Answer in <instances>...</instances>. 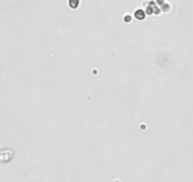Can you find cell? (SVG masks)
Returning <instances> with one entry per match:
<instances>
[{
  "mask_svg": "<svg viewBox=\"0 0 193 182\" xmlns=\"http://www.w3.org/2000/svg\"><path fill=\"white\" fill-rule=\"evenodd\" d=\"M134 16H136L138 20H143L145 18V12L142 10H137L136 11V14H134Z\"/></svg>",
  "mask_w": 193,
  "mask_h": 182,
  "instance_id": "1",
  "label": "cell"
},
{
  "mask_svg": "<svg viewBox=\"0 0 193 182\" xmlns=\"http://www.w3.org/2000/svg\"><path fill=\"white\" fill-rule=\"evenodd\" d=\"M80 4V0H69V6L72 9H77Z\"/></svg>",
  "mask_w": 193,
  "mask_h": 182,
  "instance_id": "2",
  "label": "cell"
},
{
  "mask_svg": "<svg viewBox=\"0 0 193 182\" xmlns=\"http://www.w3.org/2000/svg\"><path fill=\"white\" fill-rule=\"evenodd\" d=\"M131 20H132V18H131V16H130V15H127V16H125V18H124V21H125V22H127V23H128V22H130Z\"/></svg>",
  "mask_w": 193,
  "mask_h": 182,
  "instance_id": "3",
  "label": "cell"
}]
</instances>
